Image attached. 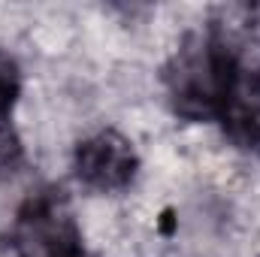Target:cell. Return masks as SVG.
I'll return each mask as SVG.
<instances>
[{
	"label": "cell",
	"mask_w": 260,
	"mask_h": 257,
	"mask_svg": "<svg viewBox=\"0 0 260 257\" xmlns=\"http://www.w3.org/2000/svg\"><path fill=\"white\" fill-rule=\"evenodd\" d=\"M9 242L18 257H85L82 230L61 188H43L24 200Z\"/></svg>",
	"instance_id": "1"
},
{
	"label": "cell",
	"mask_w": 260,
	"mask_h": 257,
	"mask_svg": "<svg viewBox=\"0 0 260 257\" xmlns=\"http://www.w3.org/2000/svg\"><path fill=\"white\" fill-rule=\"evenodd\" d=\"M136 167L139 157L133 142L118 130H100L76 148V176L94 191H124L136 176Z\"/></svg>",
	"instance_id": "2"
},
{
	"label": "cell",
	"mask_w": 260,
	"mask_h": 257,
	"mask_svg": "<svg viewBox=\"0 0 260 257\" xmlns=\"http://www.w3.org/2000/svg\"><path fill=\"white\" fill-rule=\"evenodd\" d=\"M224 133L248 151H260V64L242 61L236 79L224 97V106L215 118Z\"/></svg>",
	"instance_id": "3"
},
{
	"label": "cell",
	"mask_w": 260,
	"mask_h": 257,
	"mask_svg": "<svg viewBox=\"0 0 260 257\" xmlns=\"http://www.w3.org/2000/svg\"><path fill=\"white\" fill-rule=\"evenodd\" d=\"M21 91V76L18 64L0 52V176L12 173L21 164V139L12 127V106Z\"/></svg>",
	"instance_id": "4"
},
{
	"label": "cell",
	"mask_w": 260,
	"mask_h": 257,
	"mask_svg": "<svg viewBox=\"0 0 260 257\" xmlns=\"http://www.w3.org/2000/svg\"><path fill=\"white\" fill-rule=\"evenodd\" d=\"M85 257H91V254H85Z\"/></svg>",
	"instance_id": "5"
}]
</instances>
